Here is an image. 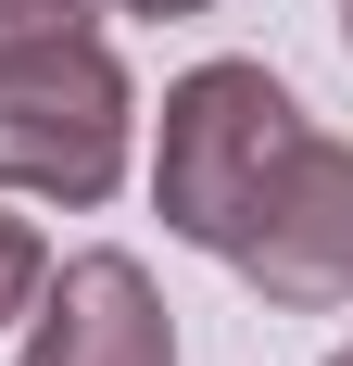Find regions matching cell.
I'll return each instance as SVG.
<instances>
[{
  "label": "cell",
  "mask_w": 353,
  "mask_h": 366,
  "mask_svg": "<svg viewBox=\"0 0 353 366\" xmlns=\"http://www.w3.org/2000/svg\"><path fill=\"white\" fill-rule=\"evenodd\" d=\"M303 139V102H290L265 64H189L164 89V152H151V215L189 240V253H227L240 215L265 202V177Z\"/></svg>",
  "instance_id": "1"
},
{
  "label": "cell",
  "mask_w": 353,
  "mask_h": 366,
  "mask_svg": "<svg viewBox=\"0 0 353 366\" xmlns=\"http://www.w3.org/2000/svg\"><path fill=\"white\" fill-rule=\"evenodd\" d=\"M126 139H139V89L101 38L0 51V189L89 215V202L126 189Z\"/></svg>",
  "instance_id": "2"
},
{
  "label": "cell",
  "mask_w": 353,
  "mask_h": 366,
  "mask_svg": "<svg viewBox=\"0 0 353 366\" xmlns=\"http://www.w3.org/2000/svg\"><path fill=\"white\" fill-rule=\"evenodd\" d=\"M227 265H240L278 316H341V303H353V139L303 127L290 164L265 177V202L240 215Z\"/></svg>",
  "instance_id": "3"
},
{
  "label": "cell",
  "mask_w": 353,
  "mask_h": 366,
  "mask_svg": "<svg viewBox=\"0 0 353 366\" xmlns=\"http://www.w3.org/2000/svg\"><path fill=\"white\" fill-rule=\"evenodd\" d=\"M13 366H176V316L151 291L139 253H76L38 278L26 303V354Z\"/></svg>",
  "instance_id": "4"
},
{
  "label": "cell",
  "mask_w": 353,
  "mask_h": 366,
  "mask_svg": "<svg viewBox=\"0 0 353 366\" xmlns=\"http://www.w3.org/2000/svg\"><path fill=\"white\" fill-rule=\"evenodd\" d=\"M38 278H51V240H38L26 215H0V329H26V303H38Z\"/></svg>",
  "instance_id": "5"
},
{
  "label": "cell",
  "mask_w": 353,
  "mask_h": 366,
  "mask_svg": "<svg viewBox=\"0 0 353 366\" xmlns=\"http://www.w3.org/2000/svg\"><path fill=\"white\" fill-rule=\"evenodd\" d=\"M101 0H0V51H38V38H89Z\"/></svg>",
  "instance_id": "6"
},
{
  "label": "cell",
  "mask_w": 353,
  "mask_h": 366,
  "mask_svg": "<svg viewBox=\"0 0 353 366\" xmlns=\"http://www.w3.org/2000/svg\"><path fill=\"white\" fill-rule=\"evenodd\" d=\"M114 13H151V26H176V13H214V0H114Z\"/></svg>",
  "instance_id": "7"
},
{
  "label": "cell",
  "mask_w": 353,
  "mask_h": 366,
  "mask_svg": "<svg viewBox=\"0 0 353 366\" xmlns=\"http://www.w3.org/2000/svg\"><path fill=\"white\" fill-rule=\"evenodd\" d=\"M328 366H353V341H341V354H328Z\"/></svg>",
  "instance_id": "8"
},
{
  "label": "cell",
  "mask_w": 353,
  "mask_h": 366,
  "mask_svg": "<svg viewBox=\"0 0 353 366\" xmlns=\"http://www.w3.org/2000/svg\"><path fill=\"white\" fill-rule=\"evenodd\" d=\"M341 38H353V0H341Z\"/></svg>",
  "instance_id": "9"
}]
</instances>
